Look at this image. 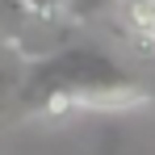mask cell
Masks as SVG:
<instances>
[{"label": "cell", "instance_id": "2", "mask_svg": "<svg viewBox=\"0 0 155 155\" xmlns=\"http://www.w3.org/2000/svg\"><path fill=\"white\" fill-rule=\"evenodd\" d=\"M113 17L138 51L155 54V0H117Z\"/></svg>", "mask_w": 155, "mask_h": 155}, {"label": "cell", "instance_id": "1", "mask_svg": "<svg viewBox=\"0 0 155 155\" xmlns=\"http://www.w3.org/2000/svg\"><path fill=\"white\" fill-rule=\"evenodd\" d=\"M155 92L138 76L92 46H59L38 59L17 84L21 117H71V113H130L151 105Z\"/></svg>", "mask_w": 155, "mask_h": 155}, {"label": "cell", "instance_id": "4", "mask_svg": "<svg viewBox=\"0 0 155 155\" xmlns=\"http://www.w3.org/2000/svg\"><path fill=\"white\" fill-rule=\"evenodd\" d=\"M113 8H117V0H67V21L84 25V21H92L101 13H113Z\"/></svg>", "mask_w": 155, "mask_h": 155}, {"label": "cell", "instance_id": "5", "mask_svg": "<svg viewBox=\"0 0 155 155\" xmlns=\"http://www.w3.org/2000/svg\"><path fill=\"white\" fill-rule=\"evenodd\" d=\"M97 155H122V134L117 130H105L101 147H97Z\"/></svg>", "mask_w": 155, "mask_h": 155}, {"label": "cell", "instance_id": "3", "mask_svg": "<svg viewBox=\"0 0 155 155\" xmlns=\"http://www.w3.org/2000/svg\"><path fill=\"white\" fill-rule=\"evenodd\" d=\"M29 21H42V25H59L67 21V0H13Z\"/></svg>", "mask_w": 155, "mask_h": 155}]
</instances>
